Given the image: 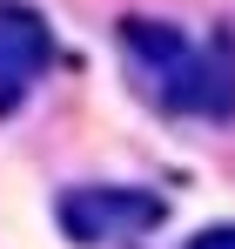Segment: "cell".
<instances>
[{
	"mask_svg": "<svg viewBox=\"0 0 235 249\" xmlns=\"http://www.w3.org/2000/svg\"><path fill=\"white\" fill-rule=\"evenodd\" d=\"M182 249H235V222H208V229H195Z\"/></svg>",
	"mask_w": 235,
	"mask_h": 249,
	"instance_id": "277c9868",
	"label": "cell"
},
{
	"mask_svg": "<svg viewBox=\"0 0 235 249\" xmlns=\"http://www.w3.org/2000/svg\"><path fill=\"white\" fill-rule=\"evenodd\" d=\"M121 54L134 61V74L148 81V94L161 108L195 115V122H235V47L229 41L201 47L175 20L128 14L121 20Z\"/></svg>",
	"mask_w": 235,
	"mask_h": 249,
	"instance_id": "6da1fadb",
	"label": "cell"
},
{
	"mask_svg": "<svg viewBox=\"0 0 235 249\" xmlns=\"http://www.w3.org/2000/svg\"><path fill=\"white\" fill-rule=\"evenodd\" d=\"M54 61V27L27 0H0V115H14L27 101V88Z\"/></svg>",
	"mask_w": 235,
	"mask_h": 249,
	"instance_id": "3957f363",
	"label": "cell"
},
{
	"mask_svg": "<svg viewBox=\"0 0 235 249\" xmlns=\"http://www.w3.org/2000/svg\"><path fill=\"white\" fill-rule=\"evenodd\" d=\"M54 215H61L67 243L101 249V243H128V236L161 229L168 202H161L155 189H67V196L54 202Z\"/></svg>",
	"mask_w": 235,
	"mask_h": 249,
	"instance_id": "7a4b0ae2",
	"label": "cell"
}]
</instances>
